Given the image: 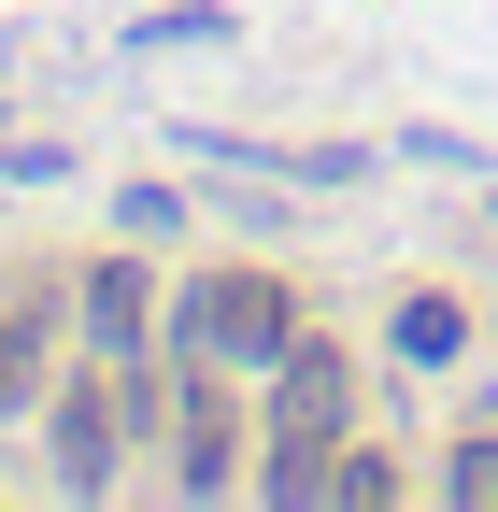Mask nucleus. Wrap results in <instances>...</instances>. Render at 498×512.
<instances>
[{"instance_id": "obj_1", "label": "nucleus", "mask_w": 498, "mask_h": 512, "mask_svg": "<svg viewBox=\"0 0 498 512\" xmlns=\"http://www.w3.org/2000/svg\"><path fill=\"white\" fill-rule=\"evenodd\" d=\"M185 342L228 356V370H271V356L299 342V299H285L271 271H200V299H185Z\"/></svg>"}, {"instance_id": "obj_2", "label": "nucleus", "mask_w": 498, "mask_h": 512, "mask_svg": "<svg viewBox=\"0 0 498 512\" xmlns=\"http://www.w3.org/2000/svg\"><path fill=\"white\" fill-rule=\"evenodd\" d=\"M57 470H72V484L114 470V399H100V384H72V399H57Z\"/></svg>"}, {"instance_id": "obj_3", "label": "nucleus", "mask_w": 498, "mask_h": 512, "mask_svg": "<svg viewBox=\"0 0 498 512\" xmlns=\"http://www.w3.org/2000/svg\"><path fill=\"white\" fill-rule=\"evenodd\" d=\"M86 342H100V356L143 342V271H129V256H114V271H86Z\"/></svg>"}, {"instance_id": "obj_4", "label": "nucleus", "mask_w": 498, "mask_h": 512, "mask_svg": "<svg viewBox=\"0 0 498 512\" xmlns=\"http://www.w3.org/2000/svg\"><path fill=\"white\" fill-rule=\"evenodd\" d=\"M456 342H470V313H456V299H399V356H413V370H442Z\"/></svg>"}, {"instance_id": "obj_5", "label": "nucleus", "mask_w": 498, "mask_h": 512, "mask_svg": "<svg viewBox=\"0 0 498 512\" xmlns=\"http://www.w3.org/2000/svg\"><path fill=\"white\" fill-rule=\"evenodd\" d=\"M185 484H228V413L185 399Z\"/></svg>"}]
</instances>
